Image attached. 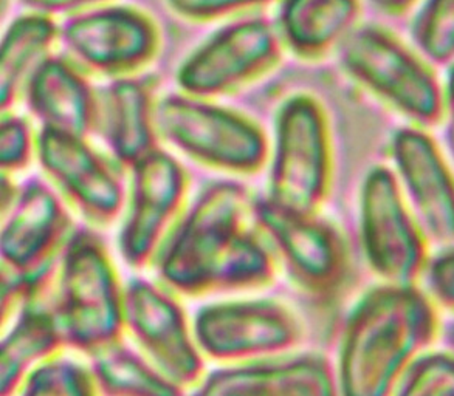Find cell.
<instances>
[{"label": "cell", "mask_w": 454, "mask_h": 396, "mask_svg": "<svg viewBox=\"0 0 454 396\" xmlns=\"http://www.w3.org/2000/svg\"><path fill=\"white\" fill-rule=\"evenodd\" d=\"M252 201L238 182L207 184L153 262L160 283L188 298L269 287L278 262L261 232L247 225Z\"/></svg>", "instance_id": "obj_1"}, {"label": "cell", "mask_w": 454, "mask_h": 396, "mask_svg": "<svg viewBox=\"0 0 454 396\" xmlns=\"http://www.w3.org/2000/svg\"><path fill=\"white\" fill-rule=\"evenodd\" d=\"M439 330L436 304L418 285L369 290L344 325L335 372L340 396L395 395Z\"/></svg>", "instance_id": "obj_2"}, {"label": "cell", "mask_w": 454, "mask_h": 396, "mask_svg": "<svg viewBox=\"0 0 454 396\" xmlns=\"http://www.w3.org/2000/svg\"><path fill=\"white\" fill-rule=\"evenodd\" d=\"M124 296L103 238L92 228H74L59 256L50 299L66 346L93 358L121 344Z\"/></svg>", "instance_id": "obj_3"}, {"label": "cell", "mask_w": 454, "mask_h": 396, "mask_svg": "<svg viewBox=\"0 0 454 396\" xmlns=\"http://www.w3.org/2000/svg\"><path fill=\"white\" fill-rule=\"evenodd\" d=\"M346 74L411 122L425 128L443 120V86L431 64L393 31L362 24L338 51Z\"/></svg>", "instance_id": "obj_4"}, {"label": "cell", "mask_w": 454, "mask_h": 396, "mask_svg": "<svg viewBox=\"0 0 454 396\" xmlns=\"http://www.w3.org/2000/svg\"><path fill=\"white\" fill-rule=\"evenodd\" d=\"M161 140L199 165L234 175H254L270 159V143L258 122L238 110L182 92L155 103Z\"/></svg>", "instance_id": "obj_5"}, {"label": "cell", "mask_w": 454, "mask_h": 396, "mask_svg": "<svg viewBox=\"0 0 454 396\" xmlns=\"http://www.w3.org/2000/svg\"><path fill=\"white\" fill-rule=\"evenodd\" d=\"M267 198L294 213L317 214L331 194V126L318 99L296 93L278 109Z\"/></svg>", "instance_id": "obj_6"}, {"label": "cell", "mask_w": 454, "mask_h": 396, "mask_svg": "<svg viewBox=\"0 0 454 396\" xmlns=\"http://www.w3.org/2000/svg\"><path fill=\"white\" fill-rule=\"evenodd\" d=\"M250 217L296 287L321 300L340 294L349 277V246L332 220L294 213L265 196L253 198Z\"/></svg>", "instance_id": "obj_7"}, {"label": "cell", "mask_w": 454, "mask_h": 396, "mask_svg": "<svg viewBox=\"0 0 454 396\" xmlns=\"http://www.w3.org/2000/svg\"><path fill=\"white\" fill-rule=\"evenodd\" d=\"M59 43L84 74L111 81L138 76L159 56L161 35L137 6L86 4L62 20Z\"/></svg>", "instance_id": "obj_8"}, {"label": "cell", "mask_w": 454, "mask_h": 396, "mask_svg": "<svg viewBox=\"0 0 454 396\" xmlns=\"http://www.w3.org/2000/svg\"><path fill=\"white\" fill-rule=\"evenodd\" d=\"M284 50L275 20L259 12L234 19L178 66V92L209 101L238 92L273 72Z\"/></svg>", "instance_id": "obj_9"}, {"label": "cell", "mask_w": 454, "mask_h": 396, "mask_svg": "<svg viewBox=\"0 0 454 396\" xmlns=\"http://www.w3.org/2000/svg\"><path fill=\"white\" fill-rule=\"evenodd\" d=\"M360 232L366 262L383 283L418 285L430 262L428 238L387 166H375L363 182Z\"/></svg>", "instance_id": "obj_10"}, {"label": "cell", "mask_w": 454, "mask_h": 396, "mask_svg": "<svg viewBox=\"0 0 454 396\" xmlns=\"http://www.w3.org/2000/svg\"><path fill=\"white\" fill-rule=\"evenodd\" d=\"M192 331L203 356L238 364L289 354L302 339L301 321L273 299L205 305L194 316Z\"/></svg>", "instance_id": "obj_11"}, {"label": "cell", "mask_w": 454, "mask_h": 396, "mask_svg": "<svg viewBox=\"0 0 454 396\" xmlns=\"http://www.w3.org/2000/svg\"><path fill=\"white\" fill-rule=\"evenodd\" d=\"M190 178L174 155L159 147L130 169L118 250L130 268L155 262L184 214Z\"/></svg>", "instance_id": "obj_12"}, {"label": "cell", "mask_w": 454, "mask_h": 396, "mask_svg": "<svg viewBox=\"0 0 454 396\" xmlns=\"http://www.w3.org/2000/svg\"><path fill=\"white\" fill-rule=\"evenodd\" d=\"M124 287L126 331L140 352L184 389L199 384L205 377L203 354L177 294L145 277H132Z\"/></svg>", "instance_id": "obj_13"}, {"label": "cell", "mask_w": 454, "mask_h": 396, "mask_svg": "<svg viewBox=\"0 0 454 396\" xmlns=\"http://www.w3.org/2000/svg\"><path fill=\"white\" fill-rule=\"evenodd\" d=\"M36 157L59 196L90 225H112L123 213L128 190L120 166L87 138L39 128Z\"/></svg>", "instance_id": "obj_14"}, {"label": "cell", "mask_w": 454, "mask_h": 396, "mask_svg": "<svg viewBox=\"0 0 454 396\" xmlns=\"http://www.w3.org/2000/svg\"><path fill=\"white\" fill-rule=\"evenodd\" d=\"M67 201L41 177L19 186L8 213L2 215V268L31 275L58 262L74 232Z\"/></svg>", "instance_id": "obj_15"}, {"label": "cell", "mask_w": 454, "mask_h": 396, "mask_svg": "<svg viewBox=\"0 0 454 396\" xmlns=\"http://www.w3.org/2000/svg\"><path fill=\"white\" fill-rule=\"evenodd\" d=\"M395 177L428 242L454 245V174L425 128L408 126L391 140Z\"/></svg>", "instance_id": "obj_16"}, {"label": "cell", "mask_w": 454, "mask_h": 396, "mask_svg": "<svg viewBox=\"0 0 454 396\" xmlns=\"http://www.w3.org/2000/svg\"><path fill=\"white\" fill-rule=\"evenodd\" d=\"M190 396H340V391L323 354L301 353L217 369Z\"/></svg>", "instance_id": "obj_17"}, {"label": "cell", "mask_w": 454, "mask_h": 396, "mask_svg": "<svg viewBox=\"0 0 454 396\" xmlns=\"http://www.w3.org/2000/svg\"><path fill=\"white\" fill-rule=\"evenodd\" d=\"M41 128L89 138L98 128V90L72 59L51 55L31 74L22 93Z\"/></svg>", "instance_id": "obj_18"}, {"label": "cell", "mask_w": 454, "mask_h": 396, "mask_svg": "<svg viewBox=\"0 0 454 396\" xmlns=\"http://www.w3.org/2000/svg\"><path fill=\"white\" fill-rule=\"evenodd\" d=\"M153 89L142 76L107 82L98 90V128L111 159L132 169L159 149Z\"/></svg>", "instance_id": "obj_19"}, {"label": "cell", "mask_w": 454, "mask_h": 396, "mask_svg": "<svg viewBox=\"0 0 454 396\" xmlns=\"http://www.w3.org/2000/svg\"><path fill=\"white\" fill-rule=\"evenodd\" d=\"M362 5L352 0H294L278 6V33L284 49L302 61L340 51L360 27Z\"/></svg>", "instance_id": "obj_20"}, {"label": "cell", "mask_w": 454, "mask_h": 396, "mask_svg": "<svg viewBox=\"0 0 454 396\" xmlns=\"http://www.w3.org/2000/svg\"><path fill=\"white\" fill-rule=\"evenodd\" d=\"M66 346L50 300L25 307L4 329L0 346V396H16L37 366Z\"/></svg>", "instance_id": "obj_21"}, {"label": "cell", "mask_w": 454, "mask_h": 396, "mask_svg": "<svg viewBox=\"0 0 454 396\" xmlns=\"http://www.w3.org/2000/svg\"><path fill=\"white\" fill-rule=\"evenodd\" d=\"M55 16L28 8L6 27L0 47V110L12 112L25 86L59 41Z\"/></svg>", "instance_id": "obj_22"}, {"label": "cell", "mask_w": 454, "mask_h": 396, "mask_svg": "<svg viewBox=\"0 0 454 396\" xmlns=\"http://www.w3.org/2000/svg\"><path fill=\"white\" fill-rule=\"evenodd\" d=\"M105 396H186L184 389L142 353L123 342L93 356L90 362Z\"/></svg>", "instance_id": "obj_23"}, {"label": "cell", "mask_w": 454, "mask_h": 396, "mask_svg": "<svg viewBox=\"0 0 454 396\" xmlns=\"http://www.w3.org/2000/svg\"><path fill=\"white\" fill-rule=\"evenodd\" d=\"M416 51L428 64H454V0L420 4L411 19Z\"/></svg>", "instance_id": "obj_24"}, {"label": "cell", "mask_w": 454, "mask_h": 396, "mask_svg": "<svg viewBox=\"0 0 454 396\" xmlns=\"http://www.w3.org/2000/svg\"><path fill=\"white\" fill-rule=\"evenodd\" d=\"M19 396H101L90 367L56 354L27 377Z\"/></svg>", "instance_id": "obj_25"}, {"label": "cell", "mask_w": 454, "mask_h": 396, "mask_svg": "<svg viewBox=\"0 0 454 396\" xmlns=\"http://www.w3.org/2000/svg\"><path fill=\"white\" fill-rule=\"evenodd\" d=\"M395 396H454L453 352L422 354L406 372Z\"/></svg>", "instance_id": "obj_26"}, {"label": "cell", "mask_w": 454, "mask_h": 396, "mask_svg": "<svg viewBox=\"0 0 454 396\" xmlns=\"http://www.w3.org/2000/svg\"><path fill=\"white\" fill-rule=\"evenodd\" d=\"M37 151V134L30 120L16 112L2 113L0 124V165L2 172L16 174L25 171Z\"/></svg>", "instance_id": "obj_27"}, {"label": "cell", "mask_w": 454, "mask_h": 396, "mask_svg": "<svg viewBox=\"0 0 454 396\" xmlns=\"http://www.w3.org/2000/svg\"><path fill=\"white\" fill-rule=\"evenodd\" d=\"M265 4L236 2V0H176L168 2L166 8L178 18L190 22L234 20L252 12H258Z\"/></svg>", "instance_id": "obj_28"}, {"label": "cell", "mask_w": 454, "mask_h": 396, "mask_svg": "<svg viewBox=\"0 0 454 396\" xmlns=\"http://www.w3.org/2000/svg\"><path fill=\"white\" fill-rule=\"evenodd\" d=\"M424 276L433 302L454 310V245L431 259Z\"/></svg>", "instance_id": "obj_29"}, {"label": "cell", "mask_w": 454, "mask_h": 396, "mask_svg": "<svg viewBox=\"0 0 454 396\" xmlns=\"http://www.w3.org/2000/svg\"><path fill=\"white\" fill-rule=\"evenodd\" d=\"M447 124L450 151L454 155V64L450 67L449 80L443 87V120Z\"/></svg>", "instance_id": "obj_30"}, {"label": "cell", "mask_w": 454, "mask_h": 396, "mask_svg": "<svg viewBox=\"0 0 454 396\" xmlns=\"http://www.w3.org/2000/svg\"><path fill=\"white\" fill-rule=\"evenodd\" d=\"M381 10L387 12V14H391V16H402V14H406L408 12H411L414 6V4L411 2H385V4H379Z\"/></svg>", "instance_id": "obj_31"}, {"label": "cell", "mask_w": 454, "mask_h": 396, "mask_svg": "<svg viewBox=\"0 0 454 396\" xmlns=\"http://www.w3.org/2000/svg\"><path fill=\"white\" fill-rule=\"evenodd\" d=\"M443 341H445V344H449L450 350L454 353V319L447 325V329H445Z\"/></svg>", "instance_id": "obj_32"}]
</instances>
